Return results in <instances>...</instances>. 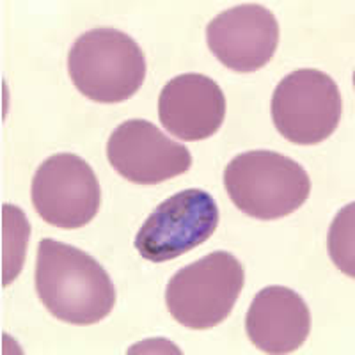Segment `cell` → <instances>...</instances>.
I'll return each mask as SVG.
<instances>
[{"mask_svg": "<svg viewBox=\"0 0 355 355\" xmlns=\"http://www.w3.org/2000/svg\"><path fill=\"white\" fill-rule=\"evenodd\" d=\"M36 291L61 322L93 325L116 306V288L96 259L82 249L44 239L37 247Z\"/></svg>", "mask_w": 355, "mask_h": 355, "instance_id": "obj_1", "label": "cell"}, {"mask_svg": "<svg viewBox=\"0 0 355 355\" xmlns=\"http://www.w3.org/2000/svg\"><path fill=\"white\" fill-rule=\"evenodd\" d=\"M68 73L78 93L96 103H121L146 78V55L135 40L112 27L87 31L68 53Z\"/></svg>", "mask_w": 355, "mask_h": 355, "instance_id": "obj_2", "label": "cell"}, {"mask_svg": "<svg viewBox=\"0 0 355 355\" xmlns=\"http://www.w3.org/2000/svg\"><path fill=\"white\" fill-rule=\"evenodd\" d=\"M224 187L242 214L258 220H277L307 201L311 180L306 169L286 155L254 150L227 164Z\"/></svg>", "mask_w": 355, "mask_h": 355, "instance_id": "obj_3", "label": "cell"}, {"mask_svg": "<svg viewBox=\"0 0 355 355\" xmlns=\"http://www.w3.org/2000/svg\"><path fill=\"white\" fill-rule=\"evenodd\" d=\"M245 284L243 265L231 252L217 250L171 277L166 304L183 327L206 331L231 315Z\"/></svg>", "mask_w": 355, "mask_h": 355, "instance_id": "obj_4", "label": "cell"}, {"mask_svg": "<svg viewBox=\"0 0 355 355\" xmlns=\"http://www.w3.org/2000/svg\"><path fill=\"white\" fill-rule=\"evenodd\" d=\"M272 121L286 141L315 146L327 141L343 114V98L334 78L320 69L290 73L272 94Z\"/></svg>", "mask_w": 355, "mask_h": 355, "instance_id": "obj_5", "label": "cell"}, {"mask_svg": "<svg viewBox=\"0 0 355 355\" xmlns=\"http://www.w3.org/2000/svg\"><path fill=\"white\" fill-rule=\"evenodd\" d=\"M220 220L217 202L201 189H187L157 206L135 236V249L148 261L164 263L205 243Z\"/></svg>", "mask_w": 355, "mask_h": 355, "instance_id": "obj_6", "label": "cell"}, {"mask_svg": "<svg viewBox=\"0 0 355 355\" xmlns=\"http://www.w3.org/2000/svg\"><path fill=\"white\" fill-rule=\"evenodd\" d=\"M31 199L44 222L61 230H78L96 217L101 206V187L84 158L57 153L37 167Z\"/></svg>", "mask_w": 355, "mask_h": 355, "instance_id": "obj_7", "label": "cell"}, {"mask_svg": "<svg viewBox=\"0 0 355 355\" xmlns=\"http://www.w3.org/2000/svg\"><path fill=\"white\" fill-rule=\"evenodd\" d=\"M107 158L121 178L137 185H158L185 174L192 155L146 119L121 123L107 142Z\"/></svg>", "mask_w": 355, "mask_h": 355, "instance_id": "obj_8", "label": "cell"}, {"mask_svg": "<svg viewBox=\"0 0 355 355\" xmlns=\"http://www.w3.org/2000/svg\"><path fill=\"white\" fill-rule=\"evenodd\" d=\"M206 41L220 64L252 73L272 61L279 44V21L261 4H242L220 12L206 27Z\"/></svg>", "mask_w": 355, "mask_h": 355, "instance_id": "obj_9", "label": "cell"}, {"mask_svg": "<svg viewBox=\"0 0 355 355\" xmlns=\"http://www.w3.org/2000/svg\"><path fill=\"white\" fill-rule=\"evenodd\" d=\"M158 117L164 128L180 141H205L224 123L226 96L214 78L201 73H183L162 89Z\"/></svg>", "mask_w": 355, "mask_h": 355, "instance_id": "obj_10", "label": "cell"}, {"mask_svg": "<svg viewBox=\"0 0 355 355\" xmlns=\"http://www.w3.org/2000/svg\"><path fill=\"white\" fill-rule=\"evenodd\" d=\"M245 331L259 352L291 354L306 343L311 332L309 307L290 288L266 286L247 311Z\"/></svg>", "mask_w": 355, "mask_h": 355, "instance_id": "obj_11", "label": "cell"}, {"mask_svg": "<svg viewBox=\"0 0 355 355\" xmlns=\"http://www.w3.org/2000/svg\"><path fill=\"white\" fill-rule=\"evenodd\" d=\"M31 224L24 211L15 205L2 206V286L18 277L27 254Z\"/></svg>", "mask_w": 355, "mask_h": 355, "instance_id": "obj_12", "label": "cell"}, {"mask_svg": "<svg viewBox=\"0 0 355 355\" xmlns=\"http://www.w3.org/2000/svg\"><path fill=\"white\" fill-rule=\"evenodd\" d=\"M354 202L345 206L329 231V254L341 272L354 277Z\"/></svg>", "mask_w": 355, "mask_h": 355, "instance_id": "obj_13", "label": "cell"}]
</instances>
